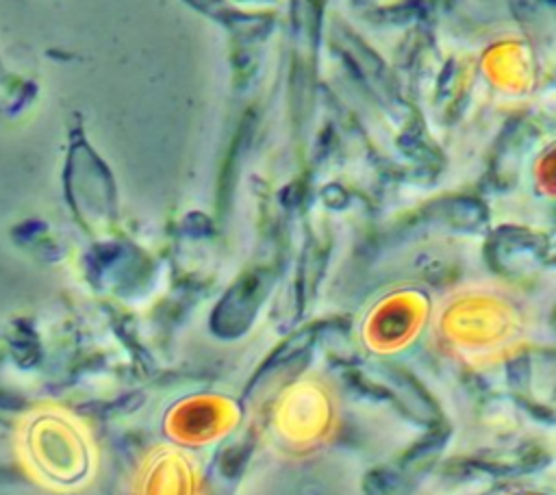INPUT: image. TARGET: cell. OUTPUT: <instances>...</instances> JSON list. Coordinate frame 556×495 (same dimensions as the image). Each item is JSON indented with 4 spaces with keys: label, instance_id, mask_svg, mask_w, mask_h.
<instances>
[{
    "label": "cell",
    "instance_id": "1",
    "mask_svg": "<svg viewBox=\"0 0 556 495\" xmlns=\"http://www.w3.org/2000/svg\"><path fill=\"white\" fill-rule=\"evenodd\" d=\"M430 341L439 356L484 373L528 350L534 341V317L521 295L506 287H460L437 306Z\"/></svg>",
    "mask_w": 556,
    "mask_h": 495
},
{
    "label": "cell",
    "instance_id": "8",
    "mask_svg": "<svg viewBox=\"0 0 556 495\" xmlns=\"http://www.w3.org/2000/svg\"><path fill=\"white\" fill-rule=\"evenodd\" d=\"M513 495H543V493H532V491H521V493H513Z\"/></svg>",
    "mask_w": 556,
    "mask_h": 495
},
{
    "label": "cell",
    "instance_id": "6",
    "mask_svg": "<svg viewBox=\"0 0 556 495\" xmlns=\"http://www.w3.org/2000/svg\"><path fill=\"white\" fill-rule=\"evenodd\" d=\"M239 404L217 391H200L176 399L161 419V432L167 443L202 449L228 439L241 423Z\"/></svg>",
    "mask_w": 556,
    "mask_h": 495
},
{
    "label": "cell",
    "instance_id": "7",
    "mask_svg": "<svg viewBox=\"0 0 556 495\" xmlns=\"http://www.w3.org/2000/svg\"><path fill=\"white\" fill-rule=\"evenodd\" d=\"M130 495H208L204 465L193 449L156 443L141 456Z\"/></svg>",
    "mask_w": 556,
    "mask_h": 495
},
{
    "label": "cell",
    "instance_id": "5",
    "mask_svg": "<svg viewBox=\"0 0 556 495\" xmlns=\"http://www.w3.org/2000/svg\"><path fill=\"white\" fill-rule=\"evenodd\" d=\"M430 323V304L421 291L397 289L380 297L358 321L356 339L371 356L406 352Z\"/></svg>",
    "mask_w": 556,
    "mask_h": 495
},
{
    "label": "cell",
    "instance_id": "4",
    "mask_svg": "<svg viewBox=\"0 0 556 495\" xmlns=\"http://www.w3.org/2000/svg\"><path fill=\"white\" fill-rule=\"evenodd\" d=\"M263 460L239 495H365L356 467L330 452L302 460Z\"/></svg>",
    "mask_w": 556,
    "mask_h": 495
},
{
    "label": "cell",
    "instance_id": "2",
    "mask_svg": "<svg viewBox=\"0 0 556 495\" xmlns=\"http://www.w3.org/2000/svg\"><path fill=\"white\" fill-rule=\"evenodd\" d=\"M345 419V399L332 376L304 369L282 380L256 408L265 458L302 460L330 452Z\"/></svg>",
    "mask_w": 556,
    "mask_h": 495
},
{
    "label": "cell",
    "instance_id": "3",
    "mask_svg": "<svg viewBox=\"0 0 556 495\" xmlns=\"http://www.w3.org/2000/svg\"><path fill=\"white\" fill-rule=\"evenodd\" d=\"M28 452L39 475L63 491L85 486L98 471L89 430L65 410H43L30 423Z\"/></svg>",
    "mask_w": 556,
    "mask_h": 495
}]
</instances>
